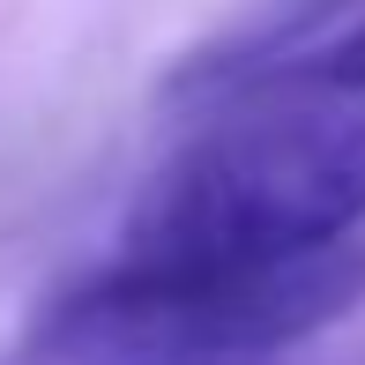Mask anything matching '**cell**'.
<instances>
[{
	"label": "cell",
	"mask_w": 365,
	"mask_h": 365,
	"mask_svg": "<svg viewBox=\"0 0 365 365\" xmlns=\"http://www.w3.org/2000/svg\"><path fill=\"white\" fill-rule=\"evenodd\" d=\"M365 217V112L284 105L179 149L135 194L120 224V261L135 276L269 269L343 246Z\"/></svg>",
	"instance_id": "1"
},
{
	"label": "cell",
	"mask_w": 365,
	"mask_h": 365,
	"mask_svg": "<svg viewBox=\"0 0 365 365\" xmlns=\"http://www.w3.org/2000/svg\"><path fill=\"white\" fill-rule=\"evenodd\" d=\"M365 298V246H321L269 269L135 276L105 269L60 291L30 328L45 365H261L298 336H321Z\"/></svg>",
	"instance_id": "2"
},
{
	"label": "cell",
	"mask_w": 365,
	"mask_h": 365,
	"mask_svg": "<svg viewBox=\"0 0 365 365\" xmlns=\"http://www.w3.org/2000/svg\"><path fill=\"white\" fill-rule=\"evenodd\" d=\"M343 8H358V0H269V8H261L239 38L187 53V68L172 75V97H179V90H231V82L261 75L269 60L298 53V45H306V30H321L328 15H343Z\"/></svg>",
	"instance_id": "3"
},
{
	"label": "cell",
	"mask_w": 365,
	"mask_h": 365,
	"mask_svg": "<svg viewBox=\"0 0 365 365\" xmlns=\"http://www.w3.org/2000/svg\"><path fill=\"white\" fill-rule=\"evenodd\" d=\"M291 82H313L321 97H365V23L336 45H313V60H291Z\"/></svg>",
	"instance_id": "4"
},
{
	"label": "cell",
	"mask_w": 365,
	"mask_h": 365,
	"mask_svg": "<svg viewBox=\"0 0 365 365\" xmlns=\"http://www.w3.org/2000/svg\"><path fill=\"white\" fill-rule=\"evenodd\" d=\"M23 365H45V358H23Z\"/></svg>",
	"instance_id": "5"
}]
</instances>
